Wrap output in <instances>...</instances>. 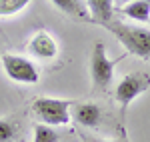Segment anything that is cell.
I'll return each mask as SVG.
<instances>
[{"instance_id":"8992f818","label":"cell","mask_w":150,"mask_h":142,"mask_svg":"<svg viewBox=\"0 0 150 142\" xmlns=\"http://www.w3.org/2000/svg\"><path fill=\"white\" fill-rule=\"evenodd\" d=\"M28 52L36 60H52V58H56V54H58V44L52 38V34L40 30L28 40Z\"/></svg>"},{"instance_id":"5bb4252c","label":"cell","mask_w":150,"mask_h":142,"mask_svg":"<svg viewBox=\"0 0 150 142\" xmlns=\"http://www.w3.org/2000/svg\"><path fill=\"white\" fill-rule=\"evenodd\" d=\"M116 2H120V4H128V2H134V0H116Z\"/></svg>"},{"instance_id":"7a4b0ae2","label":"cell","mask_w":150,"mask_h":142,"mask_svg":"<svg viewBox=\"0 0 150 142\" xmlns=\"http://www.w3.org/2000/svg\"><path fill=\"white\" fill-rule=\"evenodd\" d=\"M70 100L60 98H36L32 102V114L40 120V124L46 126H64L70 122Z\"/></svg>"},{"instance_id":"4fadbf2b","label":"cell","mask_w":150,"mask_h":142,"mask_svg":"<svg viewBox=\"0 0 150 142\" xmlns=\"http://www.w3.org/2000/svg\"><path fill=\"white\" fill-rule=\"evenodd\" d=\"M16 136V126L10 120H0V142H10Z\"/></svg>"},{"instance_id":"9a60e30c","label":"cell","mask_w":150,"mask_h":142,"mask_svg":"<svg viewBox=\"0 0 150 142\" xmlns=\"http://www.w3.org/2000/svg\"><path fill=\"white\" fill-rule=\"evenodd\" d=\"M0 56H2V52H0Z\"/></svg>"},{"instance_id":"ba28073f","label":"cell","mask_w":150,"mask_h":142,"mask_svg":"<svg viewBox=\"0 0 150 142\" xmlns=\"http://www.w3.org/2000/svg\"><path fill=\"white\" fill-rule=\"evenodd\" d=\"M122 14L140 24L150 22V0H134L122 6Z\"/></svg>"},{"instance_id":"30bf717a","label":"cell","mask_w":150,"mask_h":142,"mask_svg":"<svg viewBox=\"0 0 150 142\" xmlns=\"http://www.w3.org/2000/svg\"><path fill=\"white\" fill-rule=\"evenodd\" d=\"M52 4L56 6L58 10H62L64 14L72 16V18H78V20L90 18L86 0H52Z\"/></svg>"},{"instance_id":"6da1fadb","label":"cell","mask_w":150,"mask_h":142,"mask_svg":"<svg viewBox=\"0 0 150 142\" xmlns=\"http://www.w3.org/2000/svg\"><path fill=\"white\" fill-rule=\"evenodd\" d=\"M104 28H108L130 54L140 56V58H150V30L148 28L136 26V24H124V22H118V20H110L108 24H104Z\"/></svg>"},{"instance_id":"7c38bea8","label":"cell","mask_w":150,"mask_h":142,"mask_svg":"<svg viewBox=\"0 0 150 142\" xmlns=\"http://www.w3.org/2000/svg\"><path fill=\"white\" fill-rule=\"evenodd\" d=\"M58 132L52 128V126H46V124H36L34 126V138L32 142H58Z\"/></svg>"},{"instance_id":"3957f363","label":"cell","mask_w":150,"mask_h":142,"mask_svg":"<svg viewBox=\"0 0 150 142\" xmlns=\"http://www.w3.org/2000/svg\"><path fill=\"white\" fill-rule=\"evenodd\" d=\"M148 88H150V74L148 72H142V70L130 72V74H126L120 82L116 84V90H114L116 102L124 110V108H128L130 102H134Z\"/></svg>"},{"instance_id":"9c48e42d","label":"cell","mask_w":150,"mask_h":142,"mask_svg":"<svg viewBox=\"0 0 150 142\" xmlns=\"http://www.w3.org/2000/svg\"><path fill=\"white\" fill-rule=\"evenodd\" d=\"M90 18L98 24H108L112 20V0H86Z\"/></svg>"},{"instance_id":"5b68a950","label":"cell","mask_w":150,"mask_h":142,"mask_svg":"<svg viewBox=\"0 0 150 142\" xmlns=\"http://www.w3.org/2000/svg\"><path fill=\"white\" fill-rule=\"evenodd\" d=\"M0 60H2V66H4L6 76L10 80H14V82L36 84L40 80L38 68H36V64L32 60L24 58V56H16V54H2Z\"/></svg>"},{"instance_id":"52a82bcc","label":"cell","mask_w":150,"mask_h":142,"mask_svg":"<svg viewBox=\"0 0 150 142\" xmlns=\"http://www.w3.org/2000/svg\"><path fill=\"white\" fill-rule=\"evenodd\" d=\"M72 112H74V120L82 126H88V128H96L102 122V108L98 104H94V102L76 104Z\"/></svg>"},{"instance_id":"277c9868","label":"cell","mask_w":150,"mask_h":142,"mask_svg":"<svg viewBox=\"0 0 150 142\" xmlns=\"http://www.w3.org/2000/svg\"><path fill=\"white\" fill-rule=\"evenodd\" d=\"M90 76L92 84L98 90H106L114 78V60L108 58L104 42H96L90 56Z\"/></svg>"},{"instance_id":"8fae6325","label":"cell","mask_w":150,"mask_h":142,"mask_svg":"<svg viewBox=\"0 0 150 142\" xmlns=\"http://www.w3.org/2000/svg\"><path fill=\"white\" fill-rule=\"evenodd\" d=\"M32 0H0V16H14L22 12Z\"/></svg>"}]
</instances>
